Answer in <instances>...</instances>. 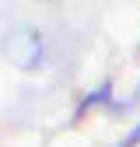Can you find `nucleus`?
Returning <instances> with one entry per match:
<instances>
[{
    "instance_id": "f257e3e1",
    "label": "nucleus",
    "mask_w": 140,
    "mask_h": 147,
    "mask_svg": "<svg viewBox=\"0 0 140 147\" xmlns=\"http://www.w3.org/2000/svg\"><path fill=\"white\" fill-rule=\"evenodd\" d=\"M137 140H140V126H137V130H133V133L126 137V144H122V147H130V144H137Z\"/></svg>"
}]
</instances>
